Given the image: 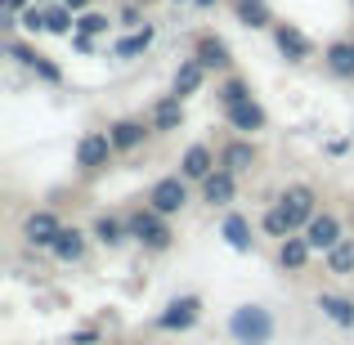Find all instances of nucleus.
<instances>
[{"mask_svg":"<svg viewBox=\"0 0 354 345\" xmlns=\"http://www.w3.org/2000/svg\"><path fill=\"white\" fill-rule=\"evenodd\" d=\"M328 68L337 72V77H354V41H337V45H328Z\"/></svg>","mask_w":354,"mask_h":345,"instance_id":"obj_26","label":"nucleus"},{"mask_svg":"<svg viewBox=\"0 0 354 345\" xmlns=\"http://www.w3.org/2000/svg\"><path fill=\"white\" fill-rule=\"evenodd\" d=\"M121 27H148V23L139 18V9H135V5H126V9H121Z\"/></svg>","mask_w":354,"mask_h":345,"instance_id":"obj_33","label":"nucleus"},{"mask_svg":"<svg viewBox=\"0 0 354 345\" xmlns=\"http://www.w3.org/2000/svg\"><path fill=\"white\" fill-rule=\"evenodd\" d=\"M220 166L234 175H247L251 166H256V148L247 144V139H234V144H225V153H220Z\"/></svg>","mask_w":354,"mask_h":345,"instance_id":"obj_20","label":"nucleus"},{"mask_svg":"<svg viewBox=\"0 0 354 345\" xmlns=\"http://www.w3.org/2000/svg\"><path fill=\"white\" fill-rule=\"evenodd\" d=\"M45 32L72 36V32H77V14H72L68 5H50V9H45Z\"/></svg>","mask_w":354,"mask_h":345,"instance_id":"obj_27","label":"nucleus"},{"mask_svg":"<svg viewBox=\"0 0 354 345\" xmlns=\"http://www.w3.org/2000/svg\"><path fill=\"white\" fill-rule=\"evenodd\" d=\"M63 5H68L72 14H86V5H90V0H63Z\"/></svg>","mask_w":354,"mask_h":345,"instance_id":"obj_35","label":"nucleus"},{"mask_svg":"<svg viewBox=\"0 0 354 345\" xmlns=\"http://www.w3.org/2000/svg\"><path fill=\"white\" fill-rule=\"evenodd\" d=\"M90 238H95L99 247L113 251V247H121V242L130 238V225H126V220H117V216H99L95 229H90Z\"/></svg>","mask_w":354,"mask_h":345,"instance_id":"obj_19","label":"nucleus"},{"mask_svg":"<svg viewBox=\"0 0 354 345\" xmlns=\"http://www.w3.org/2000/svg\"><path fill=\"white\" fill-rule=\"evenodd\" d=\"M23 5H27V0H5V27H14V14H18Z\"/></svg>","mask_w":354,"mask_h":345,"instance_id":"obj_34","label":"nucleus"},{"mask_svg":"<svg viewBox=\"0 0 354 345\" xmlns=\"http://www.w3.org/2000/svg\"><path fill=\"white\" fill-rule=\"evenodd\" d=\"M234 198H238V175L234 171H225V166H220L216 175H207V180H202V202H207V207H229Z\"/></svg>","mask_w":354,"mask_h":345,"instance_id":"obj_10","label":"nucleus"},{"mask_svg":"<svg viewBox=\"0 0 354 345\" xmlns=\"http://www.w3.org/2000/svg\"><path fill=\"white\" fill-rule=\"evenodd\" d=\"M323 269L337 274V278H354V238H341L337 247L323 256Z\"/></svg>","mask_w":354,"mask_h":345,"instance_id":"obj_22","label":"nucleus"},{"mask_svg":"<svg viewBox=\"0 0 354 345\" xmlns=\"http://www.w3.org/2000/svg\"><path fill=\"white\" fill-rule=\"evenodd\" d=\"M113 135H81V144H77V166L81 171H99V166H108L113 162Z\"/></svg>","mask_w":354,"mask_h":345,"instance_id":"obj_8","label":"nucleus"},{"mask_svg":"<svg viewBox=\"0 0 354 345\" xmlns=\"http://www.w3.org/2000/svg\"><path fill=\"white\" fill-rule=\"evenodd\" d=\"M9 54H14V59L23 63V68H32V72H36L41 81H50V86H59V81H63V72L54 68V63L45 59V54H36L32 45H23V41H9Z\"/></svg>","mask_w":354,"mask_h":345,"instance_id":"obj_13","label":"nucleus"},{"mask_svg":"<svg viewBox=\"0 0 354 345\" xmlns=\"http://www.w3.org/2000/svg\"><path fill=\"white\" fill-rule=\"evenodd\" d=\"M216 95H220V108L229 113V108H238V104H247V99H251V86H247L242 77H229L225 86L216 90Z\"/></svg>","mask_w":354,"mask_h":345,"instance_id":"obj_29","label":"nucleus"},{"mask_svg":"<svg viewBox=\"0 0 354 345\" xmlns=\"http://www.w3.org/2000/svg\"><path fill=\"white\" fill-rule=\"evenodd\" d=\"M278 207H283V216L292 220V229H305L314 216H319V193H314L310 184H287L283 198H278Z\"/></svg>","mask_w":354,"mask_h":345,"instance_id":"obj_5","label":"nucleus"},{"mask_svg":"<svg viewBox=\"0 0 354 345\" xmlns=\"http://www.w3.org/2000/svg\"><path fill=\"white\" fill-rule=\"evenodd\" d=\"M274 332H278V319L265 305H238L229 314V341L234 345H269Z\"/></svg>","mask_w":354,"mask_h":345,"instance_id":"obj_1","label":"nucleus"},{"mask_svg":"<svg viewBox=\"0 0 354 345\" xmlns=\"http://www.w3.org/2000/svg\"><path fill=\"white\" fill-rule=\"evenodd\" d=\"M220 166H216V157H211V148L207 144H193V148H184V157H180V175L184 180H207V175H216Z\"/></svg>","mask_w":354,"mask_h":345,"instance_id":"obj_12","label":"nucleus"},{"mask_svg":"<svg viewBox=\"0 0 354 345\" xmlns=\"http://www.w3.org/2000/svg\"><path fill=\"white\" fill-rule=\"evenodd\" d=\"M148 207L166 220L180 216V211L189 207V180H184V175H162V180L148 189Z\"/></svg>","mask_w":354,"mask_h":345,"instance_id":"obj_4","label":"nucleus"},{"mask_svg":"<svg viewBox=\"0 0 354 345\" xmlns=\"http://www.w3.org/2000/svg\"><path fill=\"white\" fill-rule=\"evenodd\" d=\"M274 45H278V54H283V59H292V63H305L314 54L310 36H305L301 27H292V23H274Z\"/></svg>","mask_w":354,"mask_h":345,"instance_id":"obj_9","label":"nucleus"},{"mask_svg":"<svg viewBox=\"0 0 354 345\" xmlns=\"http://www.w3.org/2000/svg\"><path fill=\"white\" fill-rule=\"evenodd\" d=\"M314 247L305 242V233H292V238L278 242V265L287 269V274H305V265H310Z\"/></svg>","mask_w":354,"mask_h":345,"instance_id":"obj_11","label":"nucleus"},{"mask_svg":"<svg viewBox=\"0 0 354 345\" xmlns=\"http://www.w3.org/2000/svg\"><path fill=\"white\" fill-rule=\"evenodd\" d=\"M153 27H139V32L135 36H126V41H117L113 45V54H117V59H135V54H144L148 50V45H153Z\"/></svg>","mask_w":354,"mask_h":345,"instance_id":"obj_28","label":"nucleus"},{"mask_svg":"<svg viewBox=\"0 0 354 345\" xmlns=\"http://www.w3.org/2000/svg\"><path fill=\"white\" fill-rule=\"evenodd\" d=\"M175 5H180V0H175Z\"/></svg>","mask_w":354,"mask_h":345,"instance_id":"obj_37","label":"nucleus"},{"mask_svg":"<svg viewBox=\"0 0 354 345\" xmlns=\"http://www.w3.org/2000/svg\"><path fill=\"white\" fill-rule=\"evenodd\" d=\"M323 310V319L328 323H337L341 332H350L354 328V301L350 296H337V292H319V301H314Z\"/></svg>","mask_w":354,"mask_h":345,"instance_id":"obj_14","label":"nucleus"},{"mask_svg":"<svg viewBox=\"0 0 354 345\" xmlns=\"http://www.w3.org/2000/svg\"><path fill=\"white\" fill-rule=\"evenodd\" d=\"M225 121L234 130H242V135H256V130H265L269 126V117H265V108L256 104V99H247V104H238V108H229Z\"/></svg>","mask_w":354,"mask_h":345,"instance_id":"obj_15","label":"nucleus"},{"mask_svg":"<svg viewBox=\"0 0 354 345\" xmlns=\"http://www.w3.org/2000/svg\"><path fill=\"white\" fill-rule=\"evenodd\" d=\"M220 233H225V242H229L234 251H251V247H256V238H251V225H247L242 216H225Z\"/></svg>","mask_w":354,"mask_h":345,"instance_id":"obj_25","label":"nucleus"},{"mask_svg":"<svg viewBox=\"0 0 354 345\" xmlns=\"http://www.w3.org/2000/svg\"><path fill=\"white\" fill-rule=\"evenodd\" d=\"M108 27H113V18L99 14V9H86V14H77V32H81V36H99V32H108Z\"/></svg>","mask_w":354,"mask_h":345,"instance_id":"obj_31","label":"nucleus"},{"mask_svg":"<svg viewBox=\"0 0 354 345\" xmlns=\"http://www.w3.org/2000/svg\"><path fill=\"white\" fill-rule=\"evenodd\" d=\"M260 229H265L269 238H278V242H283V238H292V233H296V229H292V220L283 216V207H269L265 216H260Z\"/></svg>","mask_w":354,"mask_h":345,"instance_id":"obj_30","label":"nucleus"},{"mask_svg":"<svg viewBox=\"0 0 354 345\" xmlns=\"http://www.w3.org/2000/svg\"><path fill=\"white\" fill-rule=\"evenodd\" d=\"M193 5H202V9H211V5H216V0H193Z\"/></svg>","mask_w":354,"mask_h":345,"instance_id":"obj_36","label":"nucleus"},{"mask_svg":"<svg viewBox=\"0 0 354 345\" xmlns=\"http://www.w3.org/2000/svg\"><path fill=\"white\" fill-rule=\"evenodd\" d=\"M234 14H238L242 27H274L269 0H234Z\"/></svg>","mask_w":354,"mask_h":345,"instance_id":"obj_23","label":"nucleus"},{"mask_svg":"<svg viewBox=\"0 0 354 345\" xmlns=\"http://www.w3.org/2000/svg\"><path fill=\"white\" fill-rule=\"evenodd\" d=\"M86 247H90V238H86V233L63 225L59 242H54V247H50V256H54V260H63V265H77V260L86 256Z\"/></svg>","mask_w":354,"mask_h":345,"instance_id":"obj_17","label":"nucleus"},{"mask_svg":"<svg viewBox=\"0 0 354 345\" xmlns=\"http://www.w3.org/2000/svg\"><path fill=\"white\" fill-rule=\"evenodd\" d=\"M108 135H113V148H117V153H130V148H139L148 139V130H144V121H117Z\"/></svg>","mask_w":354,"mask_h":345,"instance_id":"obj_24","label":"nucleus"},{"mask_svg":"<svg viewBox=\"0 0 354 345\" xmlns=\"http://www.w3.org/2000/svg\"><path fill=\"white\" fill-rule=\"evenodd\" d=\"M23 27H27V32H45V9H27V14H23Z\"/></svg>","mask_w":354,"mask_h":345,"instance_id":"obj_32","label":"nucleus"},{"mask_svg":"<svg viewBox=\"0 0 354 345\" xmlns=\"http://www.w3.org/2000/svg\"><path fill=\"white\" fill-rule=\"evenodd\" d=\"M184 126V99L180 95H166L153 104V130H180Z\"/></svg>","mask_w":354,"mask_h":345,"instance_id":"obj_18","label":"nucleus"},{"mask_svg":"<svg viewBox=\"0 0 354 345\" xmlns=\"http://www.w3.org/2000/svg\"><path fill=\"white\" fill-rule=\"evenodd\" d=\"M193 59L202 63V68H229V63H234V54H229V45L220 41V36H202L198 41V54H193Z\"/></svg>","mask_w":354,"mask_h":345,"instance_id":"obj_21","label":"nucleus"},{"mask_svg":"<svg viewBox=\"0 0 354 345\" xmlns=\"http://www.w3.org/2000/svg\"><path fill=\"white\" fill-rule=\"evenodd\" d=\"M202 81H207V68H202L198 59H184L180 68H175V77H171V95L189 99V95H198V90H202Z\"/></svg>","mask_w":354,"mask_h":345,"instance_id":"obj_16","label":"nucleus"},{"mask_svg":"<svg viewBox=\"0 0 354 345\" xmlns=\"http://www.w3.org/2000/svg\"><path fill=\"white\" fill-rule=\"evenodd\" d=\"M198 319H202V296H171V301L162 305V314H157V332H189V328H198Z\"/></svg>","mask_w":354,"mask_h":345,"instance_id":"obj_3","label":"nucleus"},{"mask_svg":"<svg viewBox=\"0 0 354 345\" xmlns=\"http://www.w3.org/2000/svg\"><path fill=\"white\" fill-rule=\"evenodd\" d=\"M59 233H63V220L54 216V211H32V216L23 220V242L27 247H45L50 251L54 242H59Z\"/></svg>","mask_w":354,"mask_h":345,"instance_id":"obj_6","label":"nucleus"},{"mask_svg":"<svg viewBox=\"0 0 354 345\" xmlns=\"http://www.w3.org/2000/svg\"><path fill=\"white\" fill-rule=\"evenodd\" d=\"M341 238H346V233H341V216H332V211H319V216L305 225V242H310L314 251H323V256H328Z\"/></svg>","mask_w":354,"mask_h":345,"instance_id":"obj_7","label":"nucleus"},{"mask_svg":"<svg viewBox=\"0 0 354 345\" xmlns=\"http://www.w3.org/2000/svg\"><path fill=\"white\" fill-rule=\"evenodd\" d=\"M126 225H130V238H135L139 247H148V251H166V247H171V238H175L171 225H166V216H157L153 207L130 211Z\"/></svg>","mask_w":354,"mask_h":345,"instance_id":"obj_2","label":"nucleus"}]
</instances>
